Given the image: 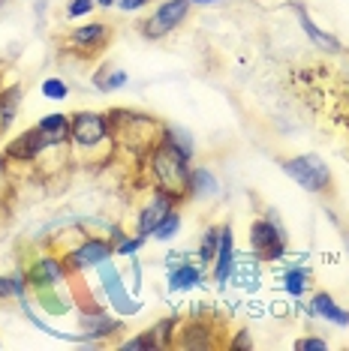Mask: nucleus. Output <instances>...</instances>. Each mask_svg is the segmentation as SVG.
I'll return each instance as SVG.
<instances>
[{"label": "nucleus", "mask_w": 349, "mask_h": 351, "mask_svg": "<svg viewBox=\"0 0 349 351\" xmlns=\"http://www.w3.org/2000/svg\"><path fill=\"white\" fill-rule=\"evenodd\" d=\"M150 174H154V186L163 193L174 195L181 202L184 195H190V156L181 154L169 138H160L150 150Z\"/></svg>", "instance_id": "f257e3e1"}, {"label": "nucleus", "mask_w": 349, "mask_h": 351, "mask_svg": "<svg viewBox=\"0 0 349 351\" xmlns=\"http://www.w3.org/2000/svg\"><path fill=\"white\" fill-rule=\"evenodd\" d=\"M283 171H286L301 189H307V193H325V189L331 186L328 165H325L319 156H313V154L286 159V162H283Z\"/></svg>", "instance_id": "f03ea898"}, {"label": "nucleus", "mask_w": 349, "mask_h": 351, "mask_svg": "<svg viewBox=\"0 0 349 351\" xmlns=\"http://www.w3.org/2000/svg\"><path fill=\"white\" fill-rule=\"evenodd\" d=\"M112 138V123H109L106 114H97V111H78V114L69 121V141L82 150L100 147L102 141Z\"/></svg>", "instance_id": "7ed1b4c3"}, {"label": "nucleus", "mask_w": 349, "mask_h": 351, "mask_svg": "<svg viewBox=\"0 0 349 351\" xmlns=\"http://www.w3.org/2000/svg\"><path fill=\"white\" fill-rule=\"evenodd\" d=\"M250 246H253V255H256V258L277 261L283 252H286V234H283L280 222L274 217L256 219L250 228Z\"/></svg>", "instance_id": "20e7f679"}, {"label": "nucleus", "mask_w": 349, "mask_h": 351, "mask_svg": "<svg viewBox=\"0 0 349 351\" xmlns=\"http://www.w3.org/2000/svg\"><path fill=\"white\" fill-rule=\"evenodd\" d=\"M187 12H190V0H163L154 10V15L145 21V36L160 39L166 34H172L187 19Z\"/></svg>", "instance_id": "39448f33"}, {"label": "nucleus", "mask_w": 349, "mask_h": 351, "mask_svg": "<svg viewBox=\"0 0 349 351\" xmlns=\"http://www.w3.org/2000/svg\"><path fill=\"white\" fill-rule=\"evenodd\" d=\"M100 282H102V289H106L109 300H112V306L121 315H136L139 313V300H133L130 294H126L124 279H121V274H117V267L112 265V261H102L100 265Z\"/></svg>", "instance_id": "423d86ee"}, {"label": "nucleus", "mask_w": 349, "mask_h": 351, "mask_svg": "<svg viewBox=\"0 0 349 351\" xmlns=\"http://www.w3.org/2000/svg\"><path fill=\"white\" fill-rule=\"evenodd\" d=\"M115 255V243L91 237V241L78 243L73 252L67 255V267L69 270H87V267H100L102 261H109Z\"/></svg>", "instance_id": "0eeeda50"}, {"label": "nucleus", "mask_w": 349, "mask_h": 351, "mask_svg": "<svg viewBox=\"0 0 349 351\" xmlns=\"http://www.w3.org/2000/svg\"><path fill=\"white\" fill-rule=\"evenodd\" d=\"M63 276H67V267H63L60 258H52V255H45V258H36L34 265L27 270V289H54V285L63 282Z\"/></svg>", "instance_id": "6e6552de"}, {"label": "nucleus", "mask_w": 349, "mask_h": 351, "mask_svg": "<svg viewBox=\"0 0 349 351\" xmlns=\"http://www.w3.org/2000/svg\"><path fill=\"white\" fill-rule=\"evenodd\" d=\"M174 204H178V198H174V195L163 193V189H154V198L145 204V210H142V217H139V234L150 237V231H154L166 217H169V213L174 210Z\"/></svg>", "instance_id": "1a4fd4ad"}, {"label": "nucleus", "mask_w": 349, "mask_h": 351, "mask_svg": "<svg viewBox=\"0 0 349 351\" xmlns=\"http://www.w3.org/2000/svg\"><path fill=\"white\" fill-rule=\"evenodd\" d=\"M235 267V241H232V226L220 228V243H217V255H214V282H229Z\"/></svg>", "instance_id": "9d476101"}, {"label": "nucleus", "mask_w": 349, "mask_h": 351, "mask_svg": "<svg viewBox=\"0 0 349 351\" xmlns=\"http://www.w3.org/2000/svg\"><path fill=\"white\" fill-rule=\"evenodd\" d=\"M109 36H112V30H109V25H85V27H76V30H73L69 43H73L78 51L93 54V51L106 49Z\"/></svg>", "instance_id": "9b49d317"}, {"label": "nucleus", "mask_w": 349, "mask_h": 351, "mask_svg": "<svg viewBox=\"0 0 349 351\" xmlns=\"http://www.w3.org/2000/svg\"><path fill=\"white\" fill-rule=\"evenodd\" d=\"M39 154H43V138H39L36 126L34 130H25L19 138H12L10 145H6V159H15V162H30V159H36Z\"/></svg>", "instance_id": "f8f14e48"}, {"label": "nucleus", "mask_w": 349, "mask_h": 351, "mask_svg": "<svg viewBox=\"0 0 349 351\" xmlns=\"http://www.w3.org/2000/svg\"><path fill=\"white\" fill-rule=\"evenodd\" d=\"M36 132L43 138V150L45 147H58L69 138V117L67 114H49L36 123Z\"/></svg>", "instance_id": "ddd939ff"}, {"label": "nucleus", "mask_w": 349, "mask_h": 351, "mask_svg": "<svg viewBox=\"0 0 349 351\" xmlns=\"http://www.w3.org/2000/svg\"><path fill=\"white\" fill-rule=\"evenodd\" d=\"M311 309H313V313L319 315V318H328L331 324H340V327L349 324V313H346V309H340L337 303H335V298H331V294H325V291H316V294H313Z\"/></svg>", "instance_id": "4468645a"}, {"label": "nucleus", "mask_w": 349, "mask_h": 351, "mask_svg": "<svg viewBox=\"0 0 349 351\" xmlns=\"http://www.w3.org/2000/svg\"><path fill=\"white\" fill-rule=\"evenodd\" d=\"M21 106V87H3L0 93V132H6L15 123V114H19Z\"/></svg>", "instance_id": "2eb2a0df"}, {"label": "nucleus", "mask_w": 349, "mask_h": 351, "mask_svg": "<svg viewBox=\"0 0 349 351\" xmlns=\"http://www.w3.org/2000/svg\"><path fill=\"white\" fill-rule=\"evenodd\" d=\"M220 193V183L217 178L208 171V169H193V174H190V195L196 198H211Z\"/></svg>", "instance_id": "dca6fc26"}, {"label": "nucleus", "mask_w": 349, "mask_h": 351, "mask_svg": "<svg viewBox=\"0 0 349 351\" xmlns=\"http://www.w3.org/2000/svg\"><path fill=\"white\" fill-rule=\"evenodd\" d=\"M196 282H202V270L196 267V265H184V261H181V265L169 274V289H172V291L193 289Z\"/></svg>", "instance_id": "f3484780"}, {"label": "nucleus", "mask_w": 349, "mask_h": 351, "mask_svg": "<svg viewBox=\"0 0 349 351\" xmlns=\"http://www.w3.org/2000/svg\"><path fill=\"white\" fill-rule=\"evenodd\" d=\"M295 12H298V21H301V27H304V34L311 36L313 43L319 45V49H325V51H340V43H337V39L331 36V34H322V30H319V27H316L313 21H311V15H307L304 10H301V6H298Z\"/></svg>", "instance_id": "a211bd4d"}, {"label": "nucleus", "mask_w": 349, "mask_h": 351, "mask_svg": "<svg viewBox=\"0 0 349 351\" xmlns=\"http://www.w3.org/2000/svg\"><path fill=\"white\" fill-rule=\"evenodd\" d=\"M229 279H235L238 289L256 291V289H259V265H256V261H241V265L235 261L232 276H229Z\"/></svg>", "instance_id": "6ab92c4d"}, {"label": "nucleus", "mask_w": 349, "mask_h": 351, "mask_svg": "<svg viewBox=\"0 0 349 351\" xmlns=\"http://www.w3.org/2000/svg\"><path fill=\"white\" fill-rule=\"evenodd\" d=\"M93 84L100 87V90H117V87L126 84V73H121V69H109L102 66L97 75H93Z\"/></svg>", "instance_id": "aec40b11"}, {"label": "nucleus", "mask_w": 349, "mask_h": 351, "mask_svg": "<svg viewBox=\"0 0 349 351\" xmlns=\"http://www.w3.org/2000/svg\"><path fill=\"white\" fill-rule=\"evenodd\" d=\"M307 279H311V274H307V270L292 267V270H286V274H283V289H286L292 298H301V294H304V289H307Z\"/></svg>", "instance_id": "412c9836"}, {"label": "nucleus", "mask_w": 349, "mask_h": 351, "mask_svg": "<svg viewBox=\"0 0 349 351\" xmlns=\"http://www.w3.org/2000/svg\"><path fill=\"white\" fill-rule=\"evenodd\" d=\"M163 138H169L174 147L181 150V154H187L190 159H193V138H190V132L187 130H181V126H166L163 130Z\"/></svg>", "instance_id": "4be33fe9"}, {"label": "nucleus", "mask_w": 349, "mask_h": 351, "mask_svg": "<svg viewBox=\"0 0 349 351\" xmlns=\"http://www.w3.org/2000/svg\"><path fill=\"white\" fill-rule=\"evenodd\" d=\"M217 243H220V228H208L202 234V246H199V265H211L214 255H217Z\"/></svg>", "instance_id": "5701e85b"}, {"label": "nucleus", "mask_w": 349, "mask_h": 351, "mask_svg": "<svg viewBox=\"0 0 349 351\" xmlns=\"http://www.w3.org/2000/svg\"><path fill=\"white\" fill-rule=\"evenodd\" d=\"M178 228H181V213H178V210H172L169 217L160 222V226L150 231V237H154V241H172V237L178 234Z\"/></svg>", "instance_id": "b1692460"}, {"label": "nucleus", "mask_w": 349, "mask_h": 351, "mask_svg": "<svg viewBox=\"0 0 349 351\" xmlns=\"http://www.w3.org/2000/svg\"><path fill=\"white\" fill-rule=\"evenodd\" d=\"M27 289L25 276H0V298H21Z\"/></svg>", "instance_id": "393cba45"}, {"label": "nucleus", "mask_w": 349, "mask_h": 351, "mask_svg": "<svg viewBox=\"0 0 349 351\" xmlns=\"http://www.w3.org/2000/svg\"><path fill=\"white\" fill-rule=\"evenodd\" d=\"M43 97L45 99H67L69 87H67V82H60V78H45L43 82Z\"/></svg>", "instance_id": "a878e982"}, {"label": "nucleus", "mask_w": 349, "mask_h": 351, "mask_svg": "<svg viewBox=\"0 0 349 351\" xmlns=\"http://www.w3.org/2000/svg\"><path fill=\"white\" fill-rule=\"evenodd\" d=\"M160 342H157V337H154V330H148V333H142V337H136V339H126L124 342V348H130V351H136V348H157Z\"/></svg>", "instance_id": "bb28decb"}, {"label": "nucleus", "mask_w": 349, "mask_h": 351, "mask_svg": "<svg viewBox=\"0 0 349 351\" xmlns=\"http://www.w3.org/2000/svg\"><path fill=\"white\" fill-rule=\"evenodd\" d=\"M93 6H97L93 0H69L67 15H69V19H78V15H87V12H91Z\"/></svg>", "instance_id": "cd10ccee"}, {"label": "nucleus", "mask_w": 349, "mask_h": 351, "mask_svg": "<svg viewBox=\"0 0 349 351\" xmlns=\"http://www.w3.org/2000/svg\"><path fill=\"white\" fill-rule=\"evenodd\" d=\"M145 241H148V237H142V234H136V237H130V241L117 243V246H115V252H121V255H133V252H136V250H139V246H142V243H145Z\"/></svg>", "instance_id": "c85d7f7f"}, {"label": "nucleus", "mask_w": 349, "mask_h": 351, "mask_svg": "<svg viewBox=\"0 0 349 351\" xmlns=\"http://www.w3.org/2000/svg\"><path fill=\"white\" fill-rule=\"evenodd\" d=\"M325 346H328V342H325V339H295V348L298 351H322Z\"/></svg>", "instance_id": "c756f323"}, {"label": "nucleus", "mask_w": 349, "mask_h": 351, "mask_svg": "<svg viewBox=\"0 0 349 351\" xmlns=\"http://www.w3.org/2000/svg\"><path fill=\"white\" fill-rule=\"evenodd\" d=\"M115 6L124 10V12H136V10H142V6H148V0H115Z\"/></svg>", "instance_id": "7c9ffc66"}, {"label": "nucleus", "mask_w": 349, "mask_h": 351, "mask_svg": "<svg viewBox=\"0 0 349 351\" xmlns=\"http://www.w3.org/2000/svg\"><path fill=\"white\" fill-rule=\"evenodd\" d=\"M253 346V342H250V333L247 330H241V333H238V339L232 342V348H250Z\"/></svg>", "instance_id": "2f4dec72"}, {"label": "nucleus", "mask_w": 349, "mask_h": 351, "mask_svg": "<svg viewBox=\"0 0 349 351\" xmlns=\"http://www.w3.org/2000/svg\"><path fill=\"white\" fill-rule=\"evenodd\" d=\"M337 117H340V121H344V123H346V130H349V99H346V106H344V111H340V114H337Z\"/></svg>", "instance_id": "473e14b6"}, {"label": "nucleus", "mask_w": 349, "mask_h": 351, "mask_svg": "<svg viewBox=\"0 0 349 351\" xmlns=\"http://www.w3.org/2000/svg\"><path fill=\"white\" fill-rule=\"evenodd\" d=\"M97 6H102V10H109V6H115V0H93Z\"/></svg>", "instance_id": "72a5a7b5"}, {"label": "nucleus", "mask_w": 349, "mask_h": 351, "mask_svg": "<svg viewBox=\"0 0 349 351\" xmlns=\"http://www.w3.org/2000/svg\"><path fill=\"white\" fill-rule=\"evenodd\" d=\"M190 3H199V6H205V3H223V0H190Z\"/></svg>", "instance_id": "f704fd0d"}, {"label": "nucleus", "mask_w": 349, "mask_h": 351, "mask_svg": "<svg viewBox=\"0 0 349 351\" xmlns=\"http://www.w3.org/2000/svg\"><path fill=\"white\" fill-rule=\"evenodd\" d=\"M3 169H6V154L0 156V171H3Z\"/></svg>", "instance_id": "c9c22d12"}, {"label": "nucleus", "mask_w": 349, "mask_h": 351, "mask_svg": "<svg viewBox=\"0 0 349 351\" xmlns=\"http://www.w3.org/2000/svg\"><path fill=\"white\" fill-rule=\"evenodd\" d=\"M0 6H3V0H0Z\"/></svg>", "instance_id": "e433bc0d"}]
</instances>
